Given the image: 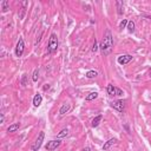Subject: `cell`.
Masks as SVG:
<instances>
[{
  "instance_id": "5bb4252c",
  "label": "cell",
  "mask_w": 151,
  "mask_h": 151,
  "mask_svg": "<svg viewBox=\"0 0 151 151\" xmlns=\"http://www.w3.org/2000/svg\"><path fill=\"white\" fill-rule=\"evenodd\" d=\"M19 128H20V124H19V123H14V124H12V125L8 126L7 131H8V132H15Z\"/></svg>"
},
{
  "instance_id": "ffe728a7",
  "label": "cell",
  "mask_w": 151,
  "mask_h": 151,
  "mask_svg": "<svg viewBox=\"0 0 151 151\" xmlns=\"http://www.w3.org/2000/svg\"><path fill=\"white\" fill-rule=\"evenodd\" d=\"M128 23H129V20H126V19H123V20L120 21V24H119V29H120V30L125 29L126 26H128Z\"/></svg>"
},
{
  "instance_id": "8fae6325",
  "label": "cell",
  "mask_w": 151,
  "mask_h": 151,
  "mask_svg": "<svg viewBox=\"0 0 151 151\" xmlns=\"http://www.w3.org/2000/svg\"><path fill=\"white\" fill-rule=\"evenodd\" d=\"M70 109H71V105L70 104H64L60 108V110H59V114H60V116H63V114H65V113H67L70 111Z\"/></svg>"
},
{
  "instance_id": "9c48e42d",
  "label": "cell",
  "mask_w": 151,
  "mask_h": 151,
  "mask_svg": "<svg viewBox=\"0 0 151 151\" xmlns=\"http://www.w3.org/2000/svg\"><path fill=\"white\" fill-rule=\"evenodd\" d=\"M102 119H103V116H102V114H98V116H96V117L92 119L91 125H92L93 128H97V126L99 125V123L102 122Z\"/></svg>"
},
{
  "instance_id": "7c38bea8",
  "label": "cell",
  "mask_w": 151,
  "mask_h": 151,
  "mask_svg": "<svg viewBox=\"0 0 151 151\" xmlns=\"http://www.w3.org/2000/svg\"><path fill=\"white\" fill-rule=\"evenodd\" d=\"M106 91L110 96H116V87H114L112 84H109L108 87H106Z\"/></svg>"
},
{
  "instance_id": "5b68a950",
  "label": "cell",
  "mask_w": 151,
  "mask_h": 151,
  "mask_svg": "<svg viewBox=\"0 0 151 151\" xmlns=\"http://www.w3.org/2000/svg\"><path fill=\"white\" fill-rule=\"evenodd\" d=\"M111 106L114 110H117L118 112H124L125 111V100H123V99L116 100V102H113L111 104Z\"/></svg>"
},
{
  "instance_id": "30bf717a",
  "label": "cell",
  "mask_w": 151,
  "mask_h": 151,
  "mask_svg": "<svg viewBox=\"0 0 151 151\" xmlns=\"http://www.w3.org/2000/svg\"><path fill=\"white\" fill-rule=\"evenodd\" d=\"M41 102H43V97H41V94H35V96H34V98H33V105L35 106V108H38V106L41 104Z\"/></svg>"
},
{
  "instance_id": "4316f807",
  "label": "cell",
  "mask_w": 151,
  "mask_h": 151,
  "mask_svg": "<svg viewBox=\"0 0 151 151\" xmlns=\"http://www.w3.org/2000/svg\"><path fill=\"white\" fill-rule=\"evenodd\" d=\"M150 77H151V72H150Z\"/></svg>"
},
{
  "instance_id": "7402d4cb",
  "label": "cell",
  "mask_w": 151,
  "mask_h": 151,
  "mask_svg": "<svg viewBox=\"0 0 151 151\" xmlns=\"http://www.w3.org/2000/svg\"><path fill=\"white\" fill-rule=\"evenodd\" d=\"M123 94H124V91L118 87H116V96H123Z\"/></svg>"
},
{
  "instance_id": "3957f363",
  "label": "cell",
  "mask_w": 151,
  "mask_h": 151,
  "mask_svg": "<svg viewBox=\"0 0 151 151\" xmlns=\"http://www.w3.org/2000/svg\"><path fill=\"white\" fill-rule=\"evenodd\" d=\"M44 138H45V132L44 131H40L39 132V135L37 137V139H35V142L33 143L32 148H31V151H38L43 144V142H44Z\"/></svg>"
},
{
  "instance_id": "7a4b0ae2",
  "label": "cell",
  "mask_w": 151,
  "mask_h": 151,
  "mask_svg": "<svg viewBox=\"0 0 151 151\" xmlns=\"http://www.w3.org/2000/svg\"><path fill=\"white\" fill-rule=\"evenodd\" d=\"M58 45H59V43H58L57 34L56 33H52L50 35V40H49V47H47L49 53H55V52H57Z\"/></svg>"
},
{
  "instance_id": "e0dca14e",
  "label": "cell",
  "mask_w": 151,
  "mask_h": 151,
  "mask_svg": "<svg viewBox=\"0 0 151 151\" xmlns=\"http://www.w3.org/2000/svg\"><path fill=\"white\" fill-rule=\"evenodd\" d=\"M97 97H98V93H97V92H91V93H88V94L86 96V98H85V99H86L87 102H90V100L96 99Z\"/></svg>"
},
{
  "instance_id": "603a6c76",
  "label": "cell",
  "mask_w": 151,
  "mask_h": 151,
  "mask_svg": "<svg viewBox=\"0 0 151 151\" xmlns=\"http://www.w3.org/2000/svg\"><path fill=\"white\" fill-rule=\"evenodd\" d=\"M26 76H27V75H24V76H23V80H21L23 86H26Z\"/></svg>"
},
{
  "instance_id": "4fadbf2b",
  "label": "cell",
  "mask_w": 151,
  "mask_h": 151,
  "mask_svg": "<svg viewBox=\"0 0 151 151\" xmlns=\"http://www.w3.org/2000/svg\"><path fill=\"white\" fill-rule=\"evenodd\" d=\"M85 76L88 79H92V78H96L97 76H98V72H97V71H94V70H91V71H87Z\"/></svg>"
},
{
  "instance_id": "52a82bcc",
  "label": "cell",
  "mask_w": 151,
  "mask_h": 151,
  "mask_svg": "<svg viewBox=\"0 0 151 151\" xmlns=\"http://www.w3.org/2000/svg\"><path fill=\"white\" fill-rule=\"evenodd\" d=\"M131 60H132V56H130V55H123V56H119L118 59H117L118 64H120V65H126V64L130 63Z\"/></svg>"
},
{
  "instance_id": "2e32d148",
  "label": "cell",
  "mask_w": 151,
  "mask_h": 151,
  "mask_svg": "<svg viewBox=\"0 0 151 151\" xmlns=\"http://www.w3.org/2000/svg\"><path fill=\"white\" fill-rule=\"evenodd\" d=\"M69 134H70V132H69L67 129H63V130H61V131L59 132V134L57 135V137H58V138H64V137H67Z\"/></svg>"
},
{
  "instance_id": "44dd1931",
  "label": "cell",
  "mask_w": 151,
  "mask_h": 151,
  "mask_svg": "<svg viewBox=\"0 0 151 151\" xmlns=\"http://www.w3.org/2000/svg\"><path fill=\"white\" fill-rule=\"evenodd\" d=\"M98 45H97V40L94 39V43H93V45H92V52H97L98 51Z\"/></svg>"
},
{
  "instance_id": "8992f818",
  "label": "cell",
  "mask_w": 151,
  "mask_h": 151,
  "mask_svg": "<svg viewBox=\"0 0 151 151\" xmlns=\"http://www.w3.org/2000/svg\"><path fill=\"white\" fill-rule=\"evenodd\" d=\"M60 144H61V142L59 139H57V140H50V142H47V144H46L45 148H46L47 151H55L57 148L60 146Z\"/></svg>"
},
{
  "instance_id": "484cf974",
  "label": "cell",
  "mask_w": 151,
  "mask_h": 151,
  "mask_svg": "<svg viewBox=\"0 0 151 151\" xmlns=\"http://www.w3.org/2000/svg\"><path fill=\"white\" fill-rule=\"evenodd\" d=\"M83 151H91V150H90V148H85Z\"/></svg>"
},
{
  "instance_id": "d4e9b609",
  "label": "cell",
  "mask_w": 151,
  "mask_h": 151,
  "mask_svg": "<svg viewBox=\"0 0 151 151\" xmlns=\"http://www.w3.org/2000/svg\"><path fill=\"white\" fill-rule=\"evenodd\" d=\"M4 119H5V117H4V114H1V120H0V123H4Z\"/></svg>"
},
{
  "instance_id": "277c9868",
  "label": "cell",
  "mask_w": 151,
  "mask_h": 151,
  "mask_svg": "<svg viewBox=\"0 0 151 151\" xmlns=\"http://www.w3.org/2000/svg\"><path fill=\"white\" fill-rule=\"evenodd\" d=\"M24 50H25V41L23 38H19V40L17 43V46H15V56L21 57L24 53Z\"/></svg>"
},
{
  "instance_id": "cb8c5ba5",
  "label": "cell",
  "mask_w": 151,
  "mask_h": 151,
  "mask_svg": "<svg viewBox=\"0 0 151 151\" xmlns=\"http://www.w3.org/2000/svg\"><path fill=\"white\" fill-rule=\"evenodd\" d=\"M117 5H118V14H122V8H120V5H122V3H117Z\"/></svg>"
},
{
  "instance_id": "6da1fadb",
  "label": "cell",
  "mask_w": 151,
  "mask_h": 151,
  "mask_svg": "<svg viewBox=\"0 0 151 151\" xmlns=\"http://www.w3.org/2000/svg\"><path fill=\"white\" fill-rule=\"evenodd\" d=\"M112 47H113V38H112V34L110 31H106L105 35H104V38L100 43V45H99V49L102 51V53L104 56H108L111 53L112 51Z\"/></svg>"
},
{
  "instance_id": "9a60e30c",
  "label": "cell",
  "mask_w": 151,
  "mask_h": 151,
  "mask_svg": "<svg viewBox=\"0 0 151 151\" xmlns=\"http://www.w3.org/2000/svg\"><path fill=\"white\" fill-rule=\"evenodd\" d=\"M1 10H3L4 13L10 10V3H8L7 0H4V1L1 3Z\"/></svg>"
},
{
  "instance_id": "ba28073f",
  "label": "cell",
  "mask_w": 151,
  "mask_h": 151,
  "mask_svg": "<svg viewBox=\"0 0 151 151\" xmlns=\"http://www.w3.org/2000/svg\"><path fill=\"white\" fill-rule=\"evenodd\" d=\"M116 143H117V139H116V138H110L108 142H105V143H104V145H103V150H104V151L109 150L112 145H114Z\"/></svg>"
},
{
  "instance_id": "d6986e66",
  "label": "cell",
  "mask_w": 151,
  "mask_h": 151,
  "mask_svg": "<svg viewBox=\"0 0 151 151\" xmlns=\"http://www.w3.org/2000/svg\"><path fill=\"white\" fill-rule=\"evenodd\" d=\"M38 78H39V70H38V69H35V70H34V72H33V77H32L33 82H38Z\"/></svg>"
},
{
  "instance_id": "ac0fdd59",
  "label": "cell",
  "mask_w": 151,
  "mask_h": 151,
  "mask_svg": "<svg viewBox=\"0 0 151 151\" xmlns=\"http://www.w3.org/2000/svg\"><path fill=\"white\" fill-rule=\"evenodd\" d=\"M126 29H128V31L129 32H135V23L134 21H129L128 23V26H126Z\"/></svg>"
}]
</instances>
